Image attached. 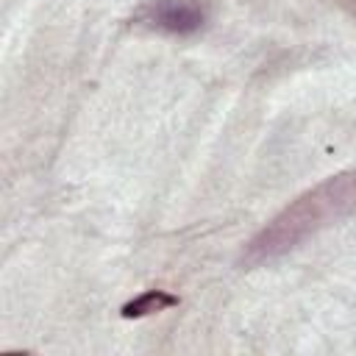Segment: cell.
Returning a JSON list of instances; mask_svg holds the SVG:
<instances>
[{"mask_svg": "<svg viewBox=\"0 0 356 356\" xmlns=\"http://www.w3.org/2000/svg\"><path fill=\"white\" fill-rule=\"evenodd\" d=\"M356 214V167L337 172L317 184L314 189L295 197L284 211H278L245 248L242 264L256 267L273 261L317 231Z\"/></svg>", "mask_w": 356, "mask_h": 356, "instance_id": "cell-1", "label": "cell"}, {"mask_svg": "<svg viewBox=\"0 0 356 356\" xmlns=\"http://www.w3.org/2000/svg\"><path fill=\"white\" fill-rule=\"evenodd\" d=\"M142 19L167 33H195L203 25V11L186 0H153L145 6Z\"/></svg>", "mask_w": 356, "mask_h": 356, "instance_id": "cell-2", "label": "cell"}, {"mask_svg": "<svg viewBox=\"0 0 356 356\" xmlns=\"http://www.w3.org/2000/svg\"><path fill=\"white\" fill-rule=\"evenodd\" d=\"M175 303H178V300H175L172 295H164V292L150 289V292H145L142 298L131 300V303L122 309V314H125V317H142V314H150V312H159V309H167V306H175Z\"/></svg>", "mask_w": 356, "mask_h": 356, "instance_id": "cell-3", "label": "cell"}]
</instances>
